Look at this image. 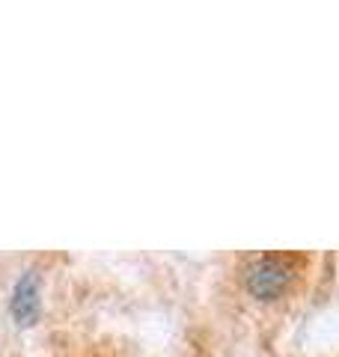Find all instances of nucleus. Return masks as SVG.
<instances>
[{
    "mask_svg": "<svg viewBox=\"0 0 339 357\" xmlns=\"http://www.w3.org/2000/svg\"><path fill=\"white\" fill-rule=\"evenodd\" d=\"M9 312L21 328L36 325L42 316V277L36 268H27L18 277V283L13 289V301H9Z\"/></svg>",
    "mask_w": 339,
    "mask_h": 357,
    "instance_id": "f03ea898",
    "label": "nucleus"
},
{
    "mask_svg": "<svg viewBox=\"0 0 339 357\" xmlns=\"http://www.w3.org/2000/svg\"><path fill=\"white\" fill-rule=\"evenodd\" d=\"M298 256L292 253H262L247 265L244 286L247 292L259 301H274L289 289V283L298 277Z\"/></svg>",
    "mask_w": 339,
    "mask_h": 357,
    "instance_id": "f257e3e1",
    "label": "nucleus"
}]
</instances>
